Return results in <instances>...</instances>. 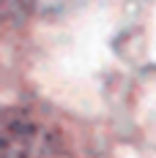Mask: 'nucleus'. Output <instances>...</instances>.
<instances>
[{
    "label": "nucleus",
    "instance_id": "obj_1",
    "mask_svg": "<svg viewBox=\"0 0 156 158\" xmlns=\"http://www.w3.org/2000/svg\"><path fill=\"white\" fill-rule=\"evenodd\" d=\"M55 136L30 117H0V158H55Z\"/></svg>",
    "mask_w": 156,
    "mask_h": 158
}]
</instances>
